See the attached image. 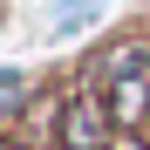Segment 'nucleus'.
Returning a JSON list of instances; mask_svg holds the SVG:
<instances>
[{"mask_svg":"<svg viewBox=\"0 0 150 150\" xmlns=\"http://www.w3.org/2000/svg\"><path fill=\"white\" fill-rule=\"evenodd\" d=\"M116 137H123V123H116L109 96L96 89V82H82V89H68V96H62L55 150H116Z\"/></svg>","mask_w":150,"mask_h":150,"instance_id":"1","label":"nucleus"},{"mask_svg":"<svg viewBox=\"0 0 150 150\" xmlns=\"http://www.w3.org/2000/svg\"><path fill=\"white\" fill-rule=\"evenodd\" d=\"M150 75V41H109V48H96L89 55V82H103V89H123V82H143Z\"/></svg>","mask_w":150,"mask_h":150,"instance_id":"2","label":"nucleus"},{"mask_svg":"<svg viewBox=\"0 0 150 150\" xmlns=\"http://www.w3.org/2000/svg\"><path fill=\"white\" fill-rule=\"evenodd\" d=\"M103 7H109V0H48V28H55V34H75V28H89Z\"/></svg>","mask_w":150,"mask_h":150,"instance_id":"3","label":"nucleus"},{"mask_svg":"<svg viewBox=\"0 0 150 150\" xmlns=\"http://www.w3.org/2000/svg\"><path fill=\"white\" fill-rule=\"evenodd\" d=\"M116 150H150V143L143 137H116Z\"/></svg>","mask_w":150,"mask_h":150,"instance_id":"4","label":"nucleus"}]
</instances>
